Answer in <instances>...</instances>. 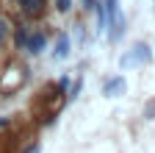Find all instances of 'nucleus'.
<instances>
[{
	"label": "nucleus",
	"instance_id": "obj_1",
	"mask_svg": "<svg viewBox=\"0 0 155 153\" xmlns=\"http://www.w3.org/2000/svg\"><path fill=\"white\" fill-rule=\"evenodd\" d=\"M45 45H47V36H45V31H33V33H28L25 50L36 56V53H42V50H45Z\"/></svg>",
	"mask_w": 155,
	"mask_h": 153
},
{
	"label": "nucleus",
	"instance_id": "obj_2",
	"mask_svg": "<svg viewBox=\"0 0 155 153\" xmlns=\"http://www.w3.org/2000/svg\"><path fill=\"white\" fill-rule=\"evenodd\" d=\"M152 59V53H150V45H144V42H139L133 47V53L130 56H125V64H130V61H139V64H147Z\"/></svg>",
	"mask_w": 155,
	"mask_h": 153
},
{
	"label": "nucleus",
	"instance_id": "obj_3",
	"mask_svg": "<svg viewBox=\"0 0 155 153\" xmlns=\"http://www.w3.org/2000/svg\"><path fill=\"white\" fill-rule=\"evenodd\" d=\"M17 6L25 17H39L45 11V0H17Z\"/></svg>",
	"mask_w": 155,
	"mask_h": 153
},
{
	"label": "nucleus",
	"instance_id": "obj_4",
	"mask_svg": "<svg viewBox=\"0 0 155 153\" xmlns=\"http://www.w3.org/2000/svg\"><path fill=\"white\" fill-rule=\"evenodd\" d=\"M125 92V78L122 75H116V78H111L105 86H103V95H108V98H119V95Z\"/></svg>",
	"mask_w": 155,
	"mask_h": 153
},
{
	"label": "nucleus",
	"instance_id": "obj_5",
	"mask_svg": "<svg viewBox=\"0 0 155 153\" xmlns=\"http://www.w3.org/2000/svg\"><path fill=\"white\" fill-rule=\"evenodd\" d=\"M103 11H105V20H111V25L122 20V14H119V0H103Z\"/></svg>",
	"mask_w": 155,
	"mask_h": 153
},
{
	"label": "nucleus",
	"instance_id": "obj_6",
	"mask_svg": "<svg viewBox=\"0 0 155 153\" xmlns=\"http://www.w3.org/2000/svg\"><path fill=\"white\" fill-rule=\"evenodd\" d=\"M53 56H55V59H67V56H69V36H67V33H61V36H58Z\"/></svg>",
	"mask_w": 155,
	"mask_h": 153
},
{
	"label": "nucleus",
	"instance_id": "obj_7",
	"mask_svg": "<svg viewBox=\"0 0 155 153\" xmlns=\"http://www.w3.org/2000/svg\"><path fill=\"white\" fill-rule=\"evenodd\" d=\"M14 42H17V47H25V42H28V25H19V28H17Z\"/></svg>",
	"mask_w": 155,
	"mask_h": 153
},
{
	"label": "nucleus",
	"instance_id": "obj_8",
	"mask_svg": "<svg viewBox=\"0 0 155 153\" xmlns=\"http://www.w3.org/2000/svg\"><path fill=\"white\" fill-rule=\"evenodd\" d=\"M8 33H11V28H8V20H3V17H0V45H3V42L8 39Z\"/></svg>",
	"mask_w": 155,
	"mask_h": 153
},
{
	"label": "nucleus",
	"instance_id": "obj_9",
	"mask_svg": "<svg viewBox=\"0 0 155 153\" xmlns=\"http://www.w3.org/2000/svg\"><path fill=\"white\" fill-rule=\"evenodd\" d=\"M81 86H83V81H81V78H78V81L72 84V89H69V98H67V103H72V100L78 98V92H81Z\"/></svg>",
	"mask_w": 155,
	"mask_h": 153
},
{
	"label": "nucleus",
	"instance_id": "obj_10",
	"mask_svg": "<svg viewBox=\"0 0 155 153\" xmlns=\"http://www.w3.org/2000/svg\"><path fill=\"white\" fill-rule=\"evenodd\" d=\"M55 9L58 11H69L72 9V0H55Z\"/></svg>",
	"mask_w": 155,
	"mask_h": 153
},
{
	"label": "nucleus",
	"instance_id": "obj_11",
	"mask_svg": "<svg viewBox=\"0 0 155 153\" xmlns=\"http://www.w3.org/2000/svg\"><path fill=\"white\" fill-rule=\"evenodd\" d=\"M144 114H147V117H152V114H155V100H150V103H147V109H144Z\"/></svg>",
	"mask_w": 155,
	"mask_h": 153
},
{
	"label": "nucleus",
	"instance_id": "obj_12",
	"mask_svg": "<svg viewBox=\"0 0 155 153\" xmlns=\"http://www.w3.org/2000/svg\"><path fill=\"white\" fill-rule=\"evenodd\" d=\"M67 86H69V78H67V75H64V78H61V81H58V92H64Z\"/></svg>",
	"mask_w": 155,
	"mask_h": 153
},
{
	"label": "nucleus",
	"instance_id": "obj_13",
	"mask_svg": "<svg viewBox=\"0 0 155 153\" xmlns=\"http://www.w3.org/2000/svg\"><path fill=\"white\" fill-rule=\"evenodd\" d=\"M25 153H39V145H31V148H28Z\"/></svg>",
	"mask_w": 155,
	"mask_h": 153
},
{
	"label": "nucleus",
	"instance_id": "obj_14",
	"mask_svg": "<svg viewBox=\"0 0 155 153\" xmlns=\"http://www.w3.org/2000/svg\"><path fill=\"white\" fill-rule=\"evenodd\" d=\"M6 125H8V120H6V117H0V128H6Z\"/></svg>",
	"mask_w": 155,
	"mask_h": 153
}]
</instances>
